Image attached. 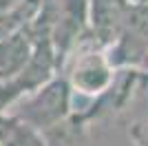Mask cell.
<instances>
[{"instance_id": "obj_8", "label": "cell", "mask_w": 148, "mask_h": 146, "mask_svg": "<svg viewBox=\"0 0 148 146\" xmlns=\"http://www.w3.org/2000/svg\"><path fill=\"white\" fill-rule=\"evenodd\" d=\"M5 84H7V82H5V80H2V78H0V91L5 89Z\"/></svg>"}, {"instance_id": "obj_6", "label": "cell", "mask_w": 148, "mask_h": 146, "mask_svg": "<svg viewBox=\"0 0 148 146\" xmlns=\"http://www.w3.org/2000/svg\"><path fill=\"white\" fill-rule=\"evenodd\" d=\"M0 146H44L42 133L9 111L0 113Z\"/></svg>"}, {"instance_id": "obj_7", "label": "cell", "mask_w": 148, "mask_h": 146, "mask_svg": "<svg viewBox=\"0 0 148 146\" xmlns=\"http://www.w3.org/2000/svg\"><path fill=\"white\" fill-rule=\"evenodd\" d=\"M130 7H148V0H128Z\"/></svg>"}, {"instance_id": "obj_4", "label": "cell", "mask_w": 148, "mask_h": 146, "mask_svg": "<svg viewBox=\"0 0 148 146\" xmlns=\"http://www.w3.org/2000/svg\"><path fill=\"white\" fill-rule=\"evenodd\" d=\"M130 11L128 0H88V31L99 47L108 44L117 38L124 20Z\"/></svg>"}, {"instance_id": "obj_3", "label": "cell", "mask_w": 148, "mask_h": 146, "mask_svg": "<svg viewBox=\"0 0 148 146\" xmlns=\"http://www.w3.org/2000/svg\"><path fill=\"white\" fill-rule=\"evenodd\" d=\"M113 69H148V7H130L117 38L106 47Z\"/></svg>"}, {"instance_id": "obj_5", "label": "cell", "mask_w": 148, "mask_h": 146, "mask_svg": "<svg viewBox=\"0 0 148 146\" xmlns=\"http://www.w3.org/2000/svg\"><path fill=\"white\" fill-rule=\"evenodd\" d=\"M33 51H36V40L29 31V24L25 29L2 36L0 38V78L5 82L16 80L31 62Z\"/></svg>"}, {"instance_id": "obj_2", "label": "cell", "mask_w": 148, "mask_h": 146, "mask_svg": "<svg viewBox=\"0 0 148 146\" xmlns=\"http://www.w3.org/2000/svg\"><path fill=\"white\" fill-rule=\"evenodd\" d=\"M66 60L69 73L64 78L73 89V95L77 93L84 97H102L111 89L117 69H113L106 49L99 47L93 38H86Z\"/></svg>"}, {"instance_id": "obj_1", "label": "cell", "mask_w": 148, "mask_h": 146, "mask_svg": "<svg viewBox=\"0 0 148 146\" xmlns=\"http://www.w3.org/2000/svg\"><path fill=\"white\" fill-rule=\"evenodd\" d=\"M9 113L27 122L38 133H44L73 115V89L64 75H53L36 91L16 100Z\"/></svg>"}]
</instances>
